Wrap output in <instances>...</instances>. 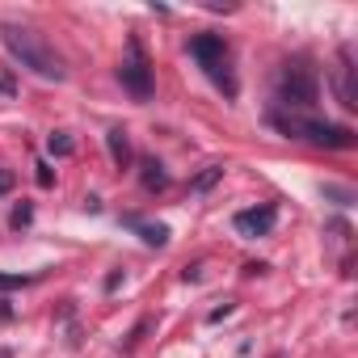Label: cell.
<instances>
[{"label":"cell","instance_id":"obj_6","mask_svg":"<svg viewBox=\"0 0 358 358\" xmlns=\"http://www.w3.org/2000/svg\"><path fill=\"white\" fill-rule=\"evenodd\" d=\"M274 224H278V207H274V203H262V207H249V211H236V215H232V228H236L245 241L270 236Z\"/></svg>","mask_w":358,"mask_h":358},{"label":"cell","instance_id":"obj_17","mask_svg":"<svg viewBox=\"0 0 358 358\" xmlns=\"http://www.w3.org/2000/svg\"><path fill=\"white\" fill-rule=\"evenodd\" d=\"M55 177H51V164H38V186H51Z\"/></svg>","mask_w":358,"mask_h":358},{"label":"cell","instance_id":"obj_8","mask_svg":"<svg viewBox=\"0 0 358 358\" xmlns=\"http://www.w3.org/2000/svg\"><path fill=\"white\" fill-rule=\"evenodd\" d=\"M106 148H110V160H114V169H131V139H127V131L122 127H110L106 131Z\"/></svg>","mask_w":358,"mask_h":358},{"label":"cell","instance_id":"obj_19","mask_svg":"<svg viewBox=\"0 0 358 358\" xmlns=\"http://www.w3.org/2000/svg\"><path fill=\"white\" fill-rule=\"evenodd\" d=\"M0 93H13V76L9 72H0Z\"/></svg>","mask_w":358,"mask_h":358},{"label":"cell","instance_id":"obj_12","mask_svg":"<svg viewBox=\"0 0 358 358\" xmlns=\"http://www.w3.org/2000/svg\"><path fill=\"white\" fill-rule=\"evenodd\" d=\"M47 152L64 160V156H72V152H76V143H72V135H68V131H55V135L47 139Z\"/></svg>","mask_w":358,"mask_h":358},{"label":"cell","instance_id":"obj_10","mask_svg":"<svg viewBox=\"0 0 358 358\" xmlns=\"http://www.w3.org/2000/svg\"><path fill=\"white\" fill-rule=\"evenodd\" d=\"M139 182H143V190H169V173H164V164L156 160V156H143L139 160Z\"/></svg>","mask_w":358,"mask_h":358},{"label":"cell","instance_id":"obj_18","mask_svg":"<svg viewBox=\"0 0 358 358\" xmlns=\"http://www.w3.org/2000/svg\"><path fill=\"white\" fill-rule=\"evenodd\" d=\"M118 282H122V270H114V274L106 278V291H118Z\"/></svg>","mask_w":358,"mask_h":358},{"label":"cell","instance_id":"obj_15","mask_svg":"<svg viewBox=\"0 0 358 358\" xmlns=\"http://www.w3.org/2000/svg\"><path fill=\"white\" fill-rule=\"evenodd\" d=\"M13 186H17V177H13L9 169H0V194H9Z\"/></svg>","mask_w":358,"mask_h":358},{"label":"cell","instance_id":"obj_1","mask_svg":"<svg viewBox=\"0 0 358 358\" xmlns=\"http://www.w3.org/2000/svg\"><path fill=\"white\" fill-rule=\"evenodd\" d=\"M0 38H5V47H9V55L22 64V68H30L34 76H43V80H64L68 76V68H64V59L34 34V30H22V26H5L0 30Z\"/></svg>","mask_w":358,"mask_h":358},{"label":"cell","instance_id":"obj_13","mask_svg":"<svg viewBox=\"0 0 358 358\" xmlns=\"http://www.w3.org/2000/svg\"><path fill=\"white\" fill-rule=\"evenodd\" d=\"M30 282H38V274H0V291H22Z\"/></svg>","mask_w":358,"mask_h":358},{"label":"cell","instance_id":"obj_4","mask_svg":"<svg viewBox=\"0 0 358 358\" xmlns=\"http://www.w3.org/2000/svg\"><path fill=\"white\" fill-rule=\"evenodd\" d=\"M118 80H122V89H127L131 97H139V101H148L152 89H156L152 59H148V51H143V43H139L135 34L127 38V59L118 64Z\"/></svg>","mask_w":358,"mask_h":358},{"label":"cell","instance_id":"obj_11","mask_svg":"<svg viewBox=\"0 0 358 358\" xmlns=\"http://www.w3.org/2000/svg\"><path fill=\"white\" fill-rule=\"evenodd\" d=\"M220 177H224V164H207V169L194 177V182H190V194H207V190L220 182Z\"/></svg>","mask_w":358,"mask_h":358},{"label":"cell","instance_id":"obj_2","mask_svg":"<svg viewBox=\"0 0 358 358\" xmlns=\"http://www.w3.org/2000/svg\"><path fill=\"white\" fill-rule=\"evenodd\" d=\"M190 55L203 64V72L211 76V85H215V89H224V97H236L232 51H228L224 34H194V38H190Z\"/></svg>","mask_w":358,"mask_h":358},{"label":"cell","instance_id":"obj_20","mask_svg":"<svg viewBox=\"0 0 358 358\" xmlns=\"http://www.w3.org/2000/svg\"><path fill=\"white\" fill-rule=\"evenodd\" d=\"M0 358H13V354H9V350H0Z\"/></svg>","mask_w":358,"mask_h":358},{"label":"cell","instance_id":"obj_3","mask_svg":"<svg viewBox=\"0 0 358 358\" xmlns=\"http://www.w3.org/2000/svg\"><path fill=\"white\" fill-rule=\"evenodd\" d=\"M274 127L287 131L291 139H308L316 148H354V131L337 127V122H320V118H299V114H274Z\"/></svg>","mask_w":358,"mask_h":358},{"label":"cell","instance_id":"obj_16","mask_svg":"<svg viewBox=\"0 0 358 358\" xmlns=\"http://www.w3.org/2000/svg\"><path fill=\"white\" fill-rule=\"evenodd\" d=\"M224 316H232V303H224V308H215V312H211V316H207V320H211V324H220V320H224Z\"/></svg>","mask_w":358,"mask_h":358},{"label":"cell","instance_id":"obj_9","mask_svg":"<svg viewBox=\"0 0 358 358\" xmlns=\"http://www.w3.org/2000/svg\"><path fill=\"white\" fill-rule=\"evenodd\" d=\"M122 224H127V228H135V232H139V241H143V245H152V249H164V245H169V228H164V224H143V220H135V215H127Z\"/></svg>","mask_w":358,"mask_h":358},{"label":"cell","instance_id":"obj_14","mask_svg":"<svg viewBox=\"0 0 358 358\" xmlns=\"http://www.w3.org/2000/svg\"><path fill=\"white\" fill-rule=\"evenodd\" d=\"M30 220H34V207H30V203H22V207L13 211V220H9V224H13V228H26Z\"/></svg>","mask_w":358,"mask_h":358},{"label":"cell","instance_id":"obj_7","mask_svg":"<svg viewBox=\"0 0 358 358\" xmlns=\"http://www.w3.org/2000/svg\"><path fill=\"white\" fill-rule=\"evenodd\" d=\"M337 97L345 110H358V89H354V59L350 47H341V68H337Z\"/></svg>","mask_w":358,"mask_h":358},{"label":"cell","instance_id":"obj_5","mask_svg":"<svg viewBox=\"0 0 358 358\" xmlns=\"http://www.w3.org/2000/svg\"><path fill=\"white\" fill-rule=\"evenodd\" d=\"M316 93H320V85H316V72L308 68V59H295V64L282 68V76H278V101L282 106L308 110L316 101Z\"/></svg>","mask_w":358,"mask_h":358}]
</instances>
